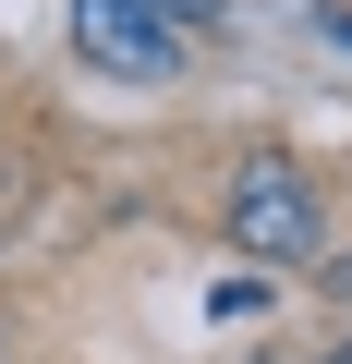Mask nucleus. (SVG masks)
I'll list each match as a JSON object with an SVG mask.
<instances>
[{"instance_id": "nucleus-1", "label": "nucleus", "mask_w": 352, "mask_h": 364, "mask_svg": "<svg viewBox=\"0 0 352 364\" xmlns=\"http://www.w3.org/2000/svg\"><path fill=\"white\" fill-rule=\"evenodd\" d=\"M231 243H243V255H267V267H304V255L328 243L316 182H304L292 158H243V170H231Z\"/></svg>"}, {"instance_id": "nucleus-2", "label": "nucleus", "mask_w": 352, "mask_h": 364, "mask_svg": "<svg viewBox=\"0 0 352 364\" xmlns=\"http://www.w3.org/2000/svg\"><path fill=\"white\" fill-rule=\"evenodd\" d=\"M73 49L97 73H134V85H170L183 73V25L158 0H73Z\"/></svg>"}, {"instance_id": "nucleus-3", "label": "nucleus", "mask_w": 352, "mask_h": 364, "mask_svg": "<svg viewBox=\"0 0 352 364\" xmlns=\"http://www.w3.org/2000/svg\"><path fill=\"white\" fill-rule=\"evenodd\" d=\"M328 364H352V352H328Z\"/></svg>"}]
</instances>
